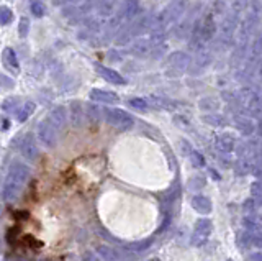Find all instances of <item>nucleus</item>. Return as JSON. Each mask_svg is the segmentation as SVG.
I'll return each mask as SVG.
<instances>
[{
	"instance_id": "1",
	"label": "nucleus",
	"mask_w": 262,
	"mask_h": 261,
	"mask_svg": "<svg viewBox=\"0 0 262 261\" xmlns=\"http://www.w3.org/2000/svg\"><path fill=\"white\" fill-rule=\"evenodd\" d=\"M30 174H31V171L25 163H20V161L12 163L10 169H8V176L5 179L4 189H2V195L7 202L18 199L25 184L28 183Z\"/></svg>"
},
{
	"instance_id": "2",
	"label": "nucleus",
	"mask_w": 262,
	"mask_h": 261,
	"mask_svg": "<svg viewBox=\"0 0 262 261\" xmlns=\"http://www.w3.org/2000/svg\"><path fill=\"white\" fill-rule=\"evenodd\" d=\"M103 117L106 124H110L112 127L120 130V132H126V130L133 128V124H135L133 117L121 109H105Z\"/></svg>"
},
{
	"instance_id": "3",
	"label": "nucleus",
	"mask_w": 262,
	"mask_h": 261,
	"mask_svg": "<svg viewBox=\"0 0 262 261\" xmlns=\"http://www.w3.org/2000/svg\"><path fill=\"white\" fill-rule=\"evenodd\" d=\"M237 101H239L241 107L244 109V112L251 117H257L260 112V101L257 92H254L252 89H243L237 94Z\"/></svg>"
},
{
	"instance_id": "4",
	"label": "nucleus",
	"mask_w": 262,
	"mask_h": 261,
	"mask_svg": "<svg viewBox=\"0 0 262 261\" xmlns=\"http://www.w3.org/2000/svg\"><path fill=\"white\" fill-rule=\"evenodd\" d=\"M36 135L41 145H45L46 148H54L57 143V130L49 124L48 120H41L36 127Z\"/></svg>"
},
{
	"instance_id": "5",
	"label": "nucleus",
	"mask_w": 262,
	"mask_h": 261,
	"mask_svg": "<svg viewBox=\"0 0 262 261\" xmlns=\"http://www.w3.org/2000/svg\"><path fill=\"white\" fill-rule=\"evenodd\" d=\"M211 230H213L211 220H208V218H200L199 222L195 224V228H193L192 245H195V247H202V245H205V243L208 242V238H210Z\"/></svg>"
},
{
	"instance_id": "6",
	"label": "nucleus",
	"mask_w": 262,
	"mask_h": 261,
	"mask_svg": "<svg viewBox=\"0 0 262 261\" xmlns=\"http://www.w3.org/2000/svg\"><path fill=\"white\" fill-rule=\"evenodd\" d=\"M190 54H187L184 51H174L172 54H169L167 58V68L174 72V74H182L190 66Z\"/></svg>"
},
{
	"instance_id": "7",
	"label": "nucleus",
	"mask_w": 262,
	"mask_h": 261,
	"mask_svg": "<svg viewBox=\"0 0 262 261\" xmlns=\"http://www.w3.org/2000/svg\"><path fill=\"white\" fill-rule=\"evenodd\" d=\"M20 151H21V156L25 159H28L30 163H35L39 156V150L36 146V142H35V136L31 133H27L23 136L21 140V145H20Z\"/></svg>"
},
{
	"instance_id": "8",
	"label": "nucleus",
	"mask_w": 262,
	"mask_h": 261,
	"mask_svg": "<svg viewBox=\"0 0 262 261\" xmlns=\"http://www.w3.org/2000/svg\"><path fill=\"white\" fill-rule=\"evenodd\" d=\"M95 69L98 72V76L103 77L106 83H110V84H115V86H125L126 84V79L123 77L120 72H117L115 69L112 68H106L103 66V64H95Z\"/></svg>"
},
{
	"instance_id": "9",
	"label": "nucleus",
	"mask_w": 262,
	"mask_h": 261,
	"mask_svg": "<svg viewBox=\"0 0 262 261\" xmlns=\"http://www.w3.org/2000/svg\"><path fill=\"white\" fill-rule=\"evenodd\" d=\"M210 63H211V54L207 50H200L196 51V58L190 61L188 71H190V74H200V72H203L210 66Z\"/></svg>"
},
{
	"instance_id": "10",
	"label": "nucleus",
	"mask_w": 262,
	"mask_h": 261,
	"mask_svg": "<svg viewBox=\"0 0 262 261\" xmlns=\"http://www.w3.org/2000/svg\"><path fill=\"white\" fill-rule=\"evenodd\" d=\"M141 12V2L139 0H123L121 10L118 13V18L121 20H133Z\"/></svg>"
},
{
	"instance_id": "11",
	"label": "nucleus",
	"mask_w": 262,
	"mask_h": 261,
	"mask_svg": "<svg viewBox=\"0 0 262 261\" xmlns=\"http://www.w3.org/2000/svg\"><path fill=\"white\" fill-rule=\"evenodd\" d=\"M152 18H154V15H152V13H147V15H143V17L136 18L133 23H131V25L128 27V28H129V35H131V38H135V36H139V35L146 33V31L151 28Z\"/></svg>"
},
{
	"instance_id": "12",
	"label": "nucleus",
	"mask_w": 262,
	"mask_h": 261,
	"mask_svg": "<svg viewBox=\"0 0 262 261\" xmlns=\"http://www.w3.org/2000/svg\"><path fill=\"white\" fill-rule=\"evenodd\" d=\"M46 120L57 130V132H59V130H62L66 127V122H68V112H66V107L57 105V107H54L51 112H49Z\"/></svg>"
},
{
	"instance_id": "13",
	"label": "nucleus",
	"mask_w": 262,
	"mask_h": 261,
	"mask_svg": "<svg viewBox=\"0 0 262 261\" xmlns=\"http://www.w3.org/2000/svg\"><path fill=\"white\" fill-rule=\"evenodd\" d=\"M89 95L94 102H100V104H106V105H113V104L120 102V97L117 94L112 91H103V89H92Z\"/></svg>"
},
{
	"instance_id": "14",
	"label": "nucleus",
	"mask_w": 262,
	"mask_h": 261,
	"mask_svg": "<svg viewBox=\"0 0 262 261\" xmlns=\"http://www.w3.org/2000/svg\"><path fill=\"white\" fill-rule=\"evenodd\" d=\"M129 53L135 56V58H146L147 54H151V43L149 39H136V42L131 45Z\"/></svg>"
},
{
	"instance_id": "15",
	"label": "nucleus",
	"mask_w": 262,
	"mask_h": 261,
	"mask_svg": "<svg viewBox=\"0 0 262 261\" xmlns=\"http://www.w3.org/2000/svg\"><path fill=\"white\" fill-rule=\"evenodd\" d=\"M190 204H192V207L202 215H207L211 212V200L208 197H205V195H193Z\"/></svg>"
},
{
	"instance_id": "16",
	"label": "nucleus",
	"mask_w": 262,
	"mask_h": 261,
	"mask_svg": "<svg viewBox=\"0 0 262 261\" xmlns=\"http://www.w3.org/2000/svg\"><path fill=\"white\" fill-rule=\"evenodd\" d=\"M216 146H218L220 151L231 153L236 148V138L231 133H223L216 138Z\"/></svg>"
},
{
	"instance_id": "17",
	"label": "nucleus",
	"mask_w": 262,
	"mask_h": 261,
	"mask_svg": "<svg viewBox=\"0 0 262 261\" xmlns=\"http://www.w3.org/2000/svg\"><path fill=\"white\" fill-rule=\"evenodd\" d=\"M2 61L5 64L7 69H10L13 72H18L20 71V64H18V58H16L15 51L12 48H5L4 53H2Z\"/></svg>"
},
{
	"instance_id": "18",
	"label": "nucleus",
	"mask_w": 262,
	"mask_h": 261,
	"mask_svg": "<svg viewBox=\"0 0 262 261\" xmlns=\"http://www.w3.org/2000/svg\"><path fill=\"white\" fill-rule=\"evenodd\" d=\"M71 120H72V125L74 127H80L82 125V120H84V109H82V104L77 101H72L71 102Z\"/></svg>"
},
{
	"instance_id": "19",
	"label": "nucleus",
	"mask_w": 262,
	"mask_h": 261,
	"mask_svg": "<svg viewBox=\"0 0 262 261\" xmlns=\"http://www.w3.org/2000/svg\"><path fill=\"white\" fill-rule=\"evenodd\" d=\"M98 255H100L102 258H105L106 261H125L123 259V255L115 248H110L106 247V245H100V247L97 248Z\"/></svg>"
},
{
	"instance_id": "20",
	"label": "nucleus",
	"mask_w": 262,
	"mask_h": 261,
	"mask_svg": "<svg viewBox=\"0 0 262 261\" xmlns=\"http://www.w3.org/2000/svg\"><path fill=\"white\" fill-rule=\"evenodd\" d=\"M193 22H195V20H193L192 17H188V18H185L184 22H180L179 25L174 27V35H176L179 39L187 38V35H190V31H192Z\"/></svg>"
},
{
	"instance_id": "21",
	"label": "nucleus",
	"mask_w": 262,
	"mask_h": 261,
	"mask_svg": "<svg viewBox=\"0 0 262 261\" xmlns=\"http://www.w3.org/2000/svg\"><path fill=\"white\" fill-rule=\"evenodd\" d=\"M117 4L118 0H97V10L102 17H110Z\"/></svg>"
},
{
	"instance_id": "22",
	"label": "nucleus",
	"mask_w": 262,
	"mask_h": 261,
	"mask_svg": "<svg viewBox=\"0 0 262 261\" xmlns=\"http://www.w3.org/2000/svg\"><path fill=\"white\" fill-rule=\"evenodd\" d=\"M252 171V158L248 156H239L236 161V174H248Z\"/></svg>"
},
{
	"instance_id": "23",
	"label": "nucleus",
	"mask_w": 262,
	"mask_h": 261,
	"mask_svg": "<svg viewBox=\"0 0 262 261\" xmlns=\"http://www.w3.org/2000/svg\"><path fill=\"white\" fill-rule=\"evenodd\" d=\"M236 128L239 130L241 133H244V135H251L252 133V130H254V127H252V122H251V118H248V117H236Z\"/></svg>"
},
{
	"instance_id": "24",
	"label": "nucleus",
	"mask_w": 262,
	"mask_h": 261,
	"mask_svg": "<svg viewBox=\"0 0 262 261\" xmlns=\"http://www.w3.org/2000/svg\"><path fill=\"white\" fill-rule=\"evenodd\" d=\"M36 105L33 102H25L21 107L18 109V112H16V117H18V122H25L28 117L33 115V112H35Z\"/></svg>"
},
{
	"instance_id": "25",
	"label": "nucleus",
	"mask_w": 262,
	"mask_h": 261,
	"mask_svg": "<svg viewBox=\"0 0 262 261\" xmlns=\"http://www.w3.org/2000/svg\"><path fill=\"white\" fill-rule=\"evenodd\" d=\"M203 122L213 127H223L226 125V118L223 115H218V113H211V115H203Z\"/></svg>"
},
{
	"instance_id": "26",
	"label": "nucleus",
	"mask_w": 262,
	"mask_h": 261,
	"mask_svg": "<svg viewBox=\"0 0 262 261\" xmlns=\"http://www.w3.org/2000/svg\"><path fill=\"white\" fill-rule=\"evenodd\" d=\"M249 4V0H233L231 2V13L237 15V17H241V13L246 10V7H248Z\"/></svg>"
},
{
	"instance_id": "27",
	"label": "nucleus",
	"mask_w": 262,
	"mask_h": 261,
	"mask_svg": "<svg viewBox=\"0 0 262 261\" xmlns=\"http://www.w3.org/2000/svg\"><path fill=\"white\" fill-rule=\"evenodd\" d=\"M13 20V12L8 7H0V25H8Z\"/></svg>"
},
{
	"instance_id": "28",
	"label": "nucleus",
	"mask_w": 262,
	"mask_h": 261,
	"mask_svg": "<svg viewBox=\"0 0 262 261\" xmlns=\"http://www.w3.org/2000/svg\"><path fill=\"white\" fill-rule=\"evenodd\" d=\"M154 242V238H147V240H143V242H136V243H131V245H128V250H131V251H138V253H141V251H144L149 245Z\"/></svg>"
},
{
	"instance_id": "29",
	"label": "nucleus",
	"mask_w": 262,
	"mask_h": 261,
	"mask_svg": "<svg viewBox=\"0 0 262 261\" xmlns=\"http://www.w3.org/2000/svg\"><path fill=\"white\" fill-rule=\"evenodd\" d=\"M30 7H31V12H33V15H35V17H43L45 12H46L45 5H43V2H41V0H33Z\"/></svg>"
},
{
	"instance_id": "30",
	"label": "nucleus",
	"mask_w": 262,
	"mask_h": 261,
	"mask_svg": "<svg viewBox=\"0 0 262 261\" xmlns=\"http://www.w3.org/2000/svg\"><path fill=\"white\" fill-rule=\"evenodd\" d=\"M129 107H133L136 110H146L147 109V102L144 99H139V97H135V99H129L128 101Z\"/></svg>"
},
{
	"instance_id": "31",
	"label": "nucleus",
	"mask_w": 262,
	"mask_h": 261,
	"mask_svg": "<svg viewBox=\"0 0 262 261\" xmlns=\"http://www.w3.org/2000/svg\"><path fill=\"white\" fill-rule=\"evenodd\" d=\"M205 183L207 181H205L203 176H193L190 181H188V187H190V189H202Z\"/></svg>"
},
{
	"instance_id": "32",
	"label": "nucleus",
	"mask_w": 262,
	"mask_h": 261,
	"mask_svg": "<svg viewBox=\"0 0 262 261\" xmlns=\"http://www.w3.org/2000/svg\"><path fill=\"white\" fill-rule=\"evenodd\" d=\"M190 158H192V165L195 168H203L205 166V158H203V154L199 153V151H192L190 153Z\"/></svg>"
},
{
	"instance_id": "33",
	"label": "nucleus",
	"mask_w": 262,
	"mask_h": 261,
	"mask_svg": "<svg viewBox=\"0 0 262 261\" xmlns=\"http://www.w3.org/2000/svg\"><path fill=\"white\" fill-rule=\"evenodd\" d=\"M251 199L259 204V199H260V184L259 183H254L251 186Z\"/></svg>"
},
{
	"instance_id": "34",
	"label": "nucleus",
	"mask_w": 262,
	"mask_h": 261,
	"mask_svg": "<svg viewBox=\"0 0 262 261\" xmlns=\"http://www.w3.org/2000/svg\"><path fill=\"white\" fill-rule=\"evenodd\" d=\"M28 25H30L28 18H25V17H23V18L20 20V36H21V38H25V36L28 35V28H30Z\"/></svg>"
},
{
	"instance_id": "35",
	"label": "nucleus",
	"mask_w": 262,
	"mask_h": 261,
	"mask_svg": "<svg viewBox=\"0 0 262 261\" xmlns=\"http://www.w3.org/2000/svg\"><path fill=\"white\" fill-rule=\"evenodd\" d=\"M200 107H202V109H216V107H218V104H216L215 99H203V101L200 102Z\"/></svg>"
},
{
	"instance_id": "36",
	"label": "nucleus",
	"mask_w": 262,
	"mask_h": 261,
	"mask_svg": "<svg viewBox=\"0 0 262 261\" xmlns=\"http://www.w3.org/2000/svg\"><path fill=\"white\" fill-rule=\"evenodd\" d=\"M97 115H98V109L95 107V105H94V107H92V105H89V107H87V117H89V120H98Z\"/></svg>"
},
{
	"instance_id": "37",
	"label": "nucleus",
	"mask_w": 262,
	"mask_h": 261,
	"mask_svg": "<svg viewBox=\"0 0 262 261\" xmlns=\"http://www.w3.org/2000/svg\"><path fill=\"white\" fill-rule=\"evenodd\" d=\"M16 102H18V99H13V97H12V99L5 101L4 109H5V110H13V109H12V105H16Z\"/></svg>"
},
{
	"instance_id": "38",
	"label": "nucleus",
	"mask_w": 262,
	"mask_h": 261,
	"mask_svg": "<svg viewBox=\"0 0 262 261\" xmlns=\"http://www.w3.org/2000/svg\"><path fill=\"white\" fill-rule=\"evenodd\" d=\"M77 2V0H53V4L56 7H64V5H69V4H74Z\"/></svg>"
},
{
	"instance_id": "39",
	"label": "nucleus",
	"mask_w": 262,
	"mask_h": 261,
	"mask_svg": "<svg viewBox=\"0 0 262 261\" xmlns=\"http://www.w3.org/2000/svg\"><path fill=\"white\" fill-rule=\"evenodd\" d=\"M249 261H260V253H259V251L252 253V255H251V258H249Z\"/></svg>"
},
{
	"instance_id": "40",
	"label": "nucleus",
	"mask_w": 262,
	"mask_h": 261,
	"mask_svg": "<svg viewBox=\"0 0 262 261\" xmlns=\"http://www.w3.org/2000/svg\"><path fill=\"white\" fill-rule=\"evenodd\" d=\"M84 261H97V258L94 256V253H85Z\"/></svg>"
},
{
	"instance_id": "41",
	"label": "nucleus",
	"mask_w": 262,
	"mask_h": 261,
	"mask_svg": "<svg viewBox=\"0 0 262 261\" xmlns=\"http://www.w3.org/2000/svg\"><path fill=\"white\" fill-rule=\"evenodd\" d=\"M147 261H161L159 258H151V259H147Z\"/></svg>"
},
{
	"instance_id": "42",
	"label": "nucleus",
	"mask_w": 262,
	"mask_h": 261,
	"mask_svg": "<svg viewBox=\"0 0 262 261\" xmlns=\"http://www.w3.org/2000/svg\"><path fill=\"white\" fill-rule=\"evenodd\" d=\"M228 261H231V259H228Z\"/></svg>"
}]
</instances>
